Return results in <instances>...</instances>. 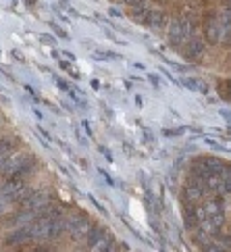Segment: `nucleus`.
Returning <instances> with one entry per match:
<instances>
[{"instance_id": "nucleus-4", "label": "nucleus", "mask_w": 231, "mask_h": 252, "mask_svg": "<svg viewBox=\"0 0 231 252\" xmlns=\"http://www.w3.org/2000/svg\"><path fill=\"white\" fill-rule=\"evenodd\" d=\"M31 158V155H28V152H11L6 158H4V163L0 165V173H2L4 177H13L15 175V171L19 169L21 165H25L28 160Z\"/></svg>"}, {"instance_id": "nucleus-12", "label": "nucleus", "mask_w": 231, "mask_h": 252, "mask_svg": "<svg viewBox=\"0 0 231 252\" xmlns=\"http://www.w3.org/2000/svg\"><path fill=\"white\" fill-rule=\"evenodd\" d=\"M144 23L148 25V28H152V30H161L163 25L167 23V17H165V13H161V11H148Z\"/></svg>"}, {"instance_id": "nucleus-21", "label": "nucleus", "mask_w": 231, "mask_h": 252, "mask_svg": "<svg viewBox=\"0 0 231 252\" xmlns=\"http://www.w3.org/2000/svg\"><path fill=\"white\" fill-rule=\"evenodd\" d=\"M40 40H42L44 44H48V46H55V44H57V40L52 38V35H46V33H42V35H40Z\"/></svg>"}, {"instance_id": "nucleus-8", "label": "nucleus", "mask_w": 231, "mask_h": 252, "mask_svg": "<svg viewBox=\"0 0 231 252\" xmlns=\"http://www.w3.org/2000/svg\"><path fill=\"white\" fill-rule=\"evenodd\" d=\"M44 204H48V192L46 190H40V192L35 190L21 206H25V209H29V211H38V209H42Z\"/></svg>"}, {"instance_id": "nucleus-7", "label": "nucleus", "mask_w": 231, "mask_h": 252, "mask_svg": "<svg viewBox=\"0 0 231 252\" xmlns=\"http://www.w3.org/2000/svg\"><path fill=\"white\" fill-rule=\"evenodd\" d=\"M25 186V182H23V177H17V175H13V177H6V182L2 184V188H0V194H2L8 202H11V198L21 190V188Z\"/></svg>"}, {"instance_id": "nucleus-15", "label": "nucleus", "mask_w": 231, "mask_h": 252, "mask_svg": "<svg viewBox=\"0 0 231 252\" xmlns=\"http://www.w3.org/2000/svg\"><path fill=\"white\" fill-rule=\"evenodd\" d=\"M17 142H19V140H15V138H4V140H0V165H2L4 158L15 150Z\"/></svg>"}, {"instance_id": "nucleus-11", "label": "nucleus", "mask_w": 231, "mask_h": 252, "mask_svg": "<svg viewBox=\"0 0 231 252\" xmlns=\"http://www.w3.org/2000/svg\"><path fill=\"white\" fill-rule=\"evenodd\" d=\"M198 204H185L183 209V223L185 229H196L198 227V213H196Z\"/></svg>"}, {"instance_id": "nucleus-32", "label": "nucleus", "mask_w": 231, "mask_h": 252, "mask_svg": "<svg viewBox=\"0 0 231 252\" xmlns=\"http://www.w3.org/2000/svg\"><path fill=\"white\" fill-rule=\"evenodd\" d=\"M123 2H127V4L131 6V4H136V2H140V0H123Z\"/></svg>"}, {"instance_id": "nucleus-18", "label": "nucleus", "mask_w": 231, "mask_h": 252, "mask_svg": "<svg viewBox=\"0 0 231 252\" xmlns=\"http://www.w3.org/2000/svg\"><path fill=\"white\" fill-rule=\"evenodd\" d=\"M94 59H98V61H119L121 55H117V52H113V50H106V48H98V50H94Z\"/></svg>"}, {"instance_id": "nucleus-31", "label": "nucleus", "mask_w": 231, "mask_h": 252, "mask_svg": "<svg viewBox=\"0 0 231 252\" xmlns=\"http://www.w3.org/2000/svg\"><path fill=\"white\" fill-rule=\"evenodd\" d=\"M150 82H152V84L158 88V79H156V75H150Z\"/></svg>"}, {"instance_id": "nucleus-27", "label": "nucleus", "mask_w": 231, "mask_h": 252, "mask_svg": "<svg viewBox=\"0 0 231 252\" xmlns=\"http://www.w3.org/2000/svg\"><path fill=\"white\" fill-rule=\"evenodd\" d=\"M38 129H40V131H42V136H44V138H46V140H48V142H50V133H48V131H46V129H44V127H42V125H40V127H38Z\"/></svg>"}, {"instance_id": "nucleus-2", "label": "nucleus", "mask_w": 231, "mask_h": 252, "mask_svg": "<svg viewBox=\"0 0 231 252\" xmlns=\"http://www.w3.org/2000/svg\"><path fill=\"white\" fill-rule=\"evenodd\" d=\"M204 192H206V186H204V179L190 173L188 182L183 186V202L185 204H198L202 200Z\"/></svg>"}, {"instance_id": "nucleus-6", "label": "nucleus", "mask_w": 231, "mask_h": 252, "mask_svg": "<svg viewBox=\"0 0 231 252\" xmlns=\"http://www.w3.org/2000/svg\"><path fill=\"white\" fill-rule=\"evenodd\" d=\"M31 227H29V223H25L21 225V227H17L15 231H11L6 236V244H11V246H19V244H25V242H31Z\"/></svg>"}, {"instance_id": "nucleus-26", "label": "nucleus", "mask_w": 231, "mask_h": 252, "mask_svg": "<svg viewBox=\"0 0 231 252\" xmlns=\"http://www.w3.org/2000/svg\"><path fill=\"white\" fill-rule=\"evenodd\" d=\"M63 57H65L69 63H73V61H75V55H73V52H67V50H65V52H63Z\"/></svg>"}, {"instance_id": "nucleus-24", "label": "nucleus", "mask_w": 231, "mask_h": 252, "mask_svg": "<svg viewBox=\"0 0 231 252\" xmlns=\"http://www.w3.org/2000/svg\"><path fill=\"white\" fill-rule=\"evenodd\" d=\"M90 200H92V204H94V206H96V209H98V211H100L102 215H106V211H104V209H102V206L98 204V200H96V198H94V196H90Z\"/></svg>"}, {"instance_id": "nucleus-20", "label": "nucleus", "mask_w": 231, "mask_h": 252, "mask_svg": "<svg viewBox=\"0 0 231 252\" xmlns=\"http://www.w3.org/2000/svg\"><path fill=\"white\" fill-rule=\"evenodd\" d=\"M60 67H63L65 71H69V73H71V75H73L75 79H79V77H82V75H79V73H77V69H73V67H71V65H69V63H60Z\"/></svg>"}, {"instance_id": "nucleus-23", "label": "nucleus", "mask_w": 231, "mask_h": 252, "mask_svg": "<svg viewBox=\"0 0 231 252\" xmlns=\"http://www.w3.org/2000/svg\"><path fill=\"white\" fill-rule=\"evenodd\" d=\"M50 28H52V30H55V32H57V33L60 35V38H69V35H67V32H63V30H60V28H58V25H57V23H50Z\"/></svg>"}, {"instance_id": "nucleus-1", "label": "nucleus", "mask_w": 231, "mask_h": 252, "mask_svg": "<svg viewBox=\"0 0 231 252\" xmlns=\"http://www.w3.org/2000/svg\"><path fill=\"white\" fill-rule=\"evenodd\" d=\"M204 211H206V221H204L200 227L204 231H208L212 238L217 236V233L223 229V225H225V204L221 198H210V200L204 204Z\"/></svg>"}, {"instance_id": "nucleus-19", "label": "nucleus", "mask_w": 231, "mask_h": 252, "mask_svg": "<svg viewBox=\"0 0 231 252\" xmlns=\"http://www.w3.org/2000/svg\"><path fill=\"white\" fill-rule=\"evenodd\" d=\"M221 194L231 196V165H225V171H223V190H221Z\"/></svg>"}, {"instance_id": "nucleus-25", "label": "nucleus", "mask_w": 231, "mask_h": 252, "mask_svg": "<svg viewBox=\"0 0 231 252\" xmlns=\"http://www.w3.org/2000/svg\"><path fill=\"white\" fill-rule=\"evenodd\" d=\"M100 152H102V155L106 157V160H109V163H113V155H111L109 150H106V148H100Z\"/></svg>"}, {"instance_id": "nucleus-3", "label": "nucleus", "mask_w": 231, "mask_h": 252, "mask_svg": "<svg viewBox=\"0 0 231 252\" xmlns=\"http://www.w3.org/2000/svg\"><path fill=\"white\" fill-rule=\"evenodd\" d=\"M90 227H92V223H90V219H87L86 213H75V215H71V217L67 219V231L75 240L86 238L87 231H90Z\"/></svg>"}, {"instance_id": "nucleus-33", "label": "nucleus", "mask_w": 231, "mask_h": 252, "mask_svg": "<svg viewBox=\"0 0 231 252\" xmlns=\"http://www.w3.org/2000/svg\"><path fill=\"white\" fill-rule=\"evenodd\" d=\"M0 123H2V117H0Z\"/></svg>"}, {"instance_id": "nucleus-22", "label": "nucleus", "mask_w": 231, "mask_h": 252, "mask_svg": "<svg viewBox=\"0 0 231 252\" xmlns=\"http://www.w3.org/2000/svg\"><path fill=\"white\" fill-rule=\"evenodd\" d=\"M8 204H11V202H8V200H6V198H4L2 194H0V215H4V213H6V209H8Z\"/></svg>"}, {"instance_id": "nucleus-9", "label": "nucleus", "mask_w": 231, "mask_h": 252, "mask_svg": "<svg viewBox=\"0 0 231 252\" xmlns=\"http://www.w3.org/2000/svg\"><path fill=\"white\" fill-rule=\"evenodd\" d=\"M185 55H188L190 61H200L204 55V40L200 38H190L188 48H185Z\"/></svg>"}, {"instance_id": "nucleus-5", "label": "nucleus", "mask_w": 231, "mask_h": 252, "mask_svg": "<svg viewBox=\"0 0 231 252\" xmlns=\"http://www.w3.org/2000/svg\"><path fill=\"white\" fill-rule=\"evenodd\" d=\"M204 38H206L208 44H217L223 33H221V19L217 15H208L206 17V23H204Z\"/></svg>"}, {"instance_id": "nucleus-29", "label": "nucleus", "mask_w": 231, "mask_h": 252, "mask_svg": "<svg viewBox=\"0 0 231 252\" xmlns=\"http://www.w3.org/2000/svg\"><path fill=\"white\" fill-rule=\"evenodd\" d=\"M100 175H102V177H104V179H106V182H109V184H111V186H113V179H111V177H109V173H104V171H100Z\"/></svg>"}, {"instance_id": "nucleus-17", "label": "nucleus", "mask_w": 231, "mask_h": 252, "mask_svg": "<svg viewBox=\"0 0 231 252\" xmlns=\"http://www.w3.org/2000/svg\"><path fill=\"white\" fill-rule=\"evenodd\" d=\"M115 246H117V244H115V238L111 236V233L109 231H104V236L100 238V242H98V244H96L94 246V250H115Z\"/></svg>"}, {"instance_id": "nucleus-16", "label": "nucleus", "mask_w": 231, "mask_h": 252, "mask_svg": "<svg viewBox=\"0 0 231 252\" xmlns=\"http://www.w3.org/2000/svg\"><path fill=\"white\" fill-rule=\"evenodd\" d=\"M148 11H150V8H146V2H144V0H140V2L131 4L129 15L133 17V19H138V21H144V19H146V15H148Z\"/></svg>"}, {"instance_id": "nucleus-10", "label": "nucleus", "mask_w": 231, "mask_h": 252, "mask_svg": "<svg viewBox=\"0 0 231 252\" xmlns=\"http://www.w3.org/2000/svg\"><path fill=\"white\" fill-rule=\"evenodd\" d=\"M67 231V219L60 215V217L50 219V229H48V240H57Z\"/></svg>"}, {"instance_id": "nucleus-13", "label": "nucleus", "mask_w": 231, "mask_h": 252, "mask_svg": "<svg viewBox=\"0 0 231 252\" xmlns=\"http://www.w3.org/2000/svg\"><path fill=\"white\" fill-rule=\"evenodd\" d=\"M104 231H106V229H104V227H100V225H92L90 231H87V236H86V242H87L86 248H87V250H94V246L98 244L100 238L104 236Z\"/></svg>"}, {"instance_id": "nucleus-14", "label": "nucleus", "mask_w": 231, "mask_h": 252, "mask_svg": "<svg viewBox=\"0 0 231 252\" xmlns=\"http://www.w3.org/2000/svg\"><path fill=\"white\" fill-rule=\"evenodd\" d=\"M183 88L192 90V92H200V94H206L208 92V86L202 82V79H196V77H183L179 82Z\"/></svg>"}, {"instance_id": "nucleus-30", "label": "nucleus", "mask_w": 231, "mask_h": 252, "mask_svg": "<svg viewBox=\"0 0 231 252\" xmlns=\"http://www.w3.org/2000/svg\"><path fill=\"white\" fill-rule=\"evenodd\" d=\"M113 17H121V11H117V8H111V11H109Z\"/></svg>"}, {"instance_id": "nucleus-28", "label": "nucleus", "mask_w": 231, "mask_h": 252, "mask_svg": "<svg viewBox=\"0 0 231 252\" xmlns=\"http://www.w3.org/2000/svg\"><path fill=\"white\" fill-rule=\"evenodd\" d=\"M82 125H84V129L87 131V136H92V129H90V123H87V121H84Z\"/></svg>"}]
</instances>
